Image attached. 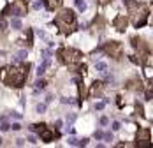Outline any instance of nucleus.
I'll return each instance as SVG.
<instances>
[{
	"label": "nucleus",
	"instance_id": "obj_1",
	"mask_svg": "<svg viewBox=\"0 0 153 148\" xmlns=\"http://www.w3.org/2000/svg\"><path fill=\"white\" fill-rule=\"evenodd\" d=\"M28 69L30 65L28 63H19V62H14L11 63L9 67H5L0 74V79H2L7 87H14V88H19L23 87L27 78H28Z\"/></svg>",
	"mask_w": 153,
	"mask_h": 148
},
{
	"label": "nucleus",
	"instance_id": "obj_2",
	"mask_svg": "<svg viewBox=\"0 0 153 148\" xmlns=\"http://www.w3.org/2000/svg\"><path fill=\"white\" fill-rule=\"evenodd\" d=\"M125 6L128 7L130 14H132V21H134V27L139 28L146 23V19L150 16V11L144 4H139L136 0H125Z\"/></svg>",
	"mask_w": 153,
	"mask_h": 148
},
{
	"label": "nucleus",
	"instance_id": "obj_3",
	"mask_svg": "<svg viewBox=\"0 0 153 148\" xmlns=\"http://www.w3.org/2000/svg\"><path fill=\"white\" fill-rule=\"evenodd\" d=\"M55 25L63 32V34H71L74 32L78 21H76V14L71 11V9H63L60 14L55 16Z\"/></svg>",
	"mask_w": 153,
	"mask_h": 148
},
{
	"label": "nucleus",
	"instance_id": "obj_4",
	"mask_svg": "<svg viewBox=\"0 0 153 148\" xmlns=\"http://www.w3.org/2000/svg\"><path fill=\"white\" fill-rule=\"evenodd\" d=\"M58 56H60L65 63H67L69 67H74L76 63H79V62H81V58H83L81 51L72 50V48H62V50L58 51Z\"/></svg>",
	"mask_w": 153,
	"mask_h": 148
},
{
	"label": "nucleus",
	"instance_id": "obj_5",
	"mask_svg": "<svg viewBox=\"0 0 153 148\" xmlns=\"http://www.w3.org/2000/svg\"><path fill=\"white\" fill-rule=\"evenodd\" d=\"M30 131H34V132H39L40 139L44 141V143H49V141H53L55 138H58V132H55V131H49V129H48V127H46L44 123H40V125H30Z\"/></svg>",
	"mask_w": 153,
	"mask_h": 148
},
{
	"label": "nucleus",
	"instance_id": "obj_6",
	"mask_svg": "<svg viewBox=\"0 0 153 148\" xmlns=\"http://www.w3.org/2000/svg\"><path fill=\"white\" fill-rule=\"evenodd\" d=\"M137 146H141V148H146V146H150L151 145V132H150V129H139V132H137Z\"/></svg>",
	"mask_w": 153,
	"mask_h": 148
},
{
	"label": "nucleus",
	"instance_id": "obj_7",
	"mask_svg": "<svg viewBox=\"0 0 153 148\" xmlns=\"http://www.w3.org/2000/svg\"><path fill=\"white\" fill-rule=\"evenodd\" d=\"M27 4H25V0H14V4L11 7H7V11H12V14H16L18 18L21 16H25L27 14Z\"/></svg>",
	"mask_w": 153,
	"mask_h": 148
},
{
	"label": "nucleus",
	"instance_id": "obj_8",
	"mask_svg": "<svg viewBox=\"0 0 153 148\" xmlns=\"http://www.w3.org/2000/svg\"><path fill=\"white\" fill-rule=\"evenodd\" d=\"M104 50H106L107 55H111L113 58H120L121 56V44H120V42H116V41L107 42V44L104 46Z\"/></svg>",
	"mask_w": 153,
	"mask_h": 148
},
{
	"label": "nucleus",
	"instance_id": "obj_9",
	"mask_svg": "<svg viewBox=\"0 0 153 148\" xmlns=\"http://www.w3.org/2000/svg\"><path fill=\"white\" fill-rule=\"evenodd\" d=\"M127 23H128V19L123 16V14H120V16H116V19L113 21V25H115V28L116 30H120V32H123L125 28H127Z\"/></svg>",
	"mask_w": 153,
	"mask_h": 148
},
{
	"label": "nucleus",
	"instance_id": "obj_10",
	"mask_svg": "<svg viewBox=\"0 0 153 148\" xmlns=\"http://www.w3.org/2000/svg\"><path fill=\"white\" fill-rule=\"evenodd\" d=\"M49 62H51V58H49V56H44V62H42L40 65L37 67V76H39V78L46 72V69H48V65H49Z\"/></svg>",
	"mask_w": 153,
	"mask_h": 148
},
{
	"label": "nucleus",
	"instance_id": "obj_11",
	"mask_svg": "<svg viewBox=\"0 0 153 148\" xmlns=\"http://www.w3.org/2000/svg\"><path fill=\"white\" fill-rule=\"evenodd\" d=\"M44 4H46V7H48L49 11H55V9H58V7H60L62 0H44Z\"/></svg>",
	"mask_w": 153,
	"mask_h": 148
},
{
	"label": "nucleus",
	"instance_id": "obj_12",
	"mask_svg": "<svg viewBox=\"0 0 153 148\" xmlns=\"http://www.w3.org/2000/svg\"><path fill=\"white\" fill-rule=\"evenodd\" d=\"M95 69H97L99 72L106 74V72H107V63H106V62H97V63H95Z\"/></svg>",
	"mask_w": 153,
	"mask_h": 148
},
{
	"label": "nucleus",
	"instance_id": "obj_13",
	"mask_svg": "<svg viewBox=\"0 0 153 148\" xmlns=\"http://www.w3.org/2000/svg\"><path fill=\"white\" fill-rule=\"evenodd\" d=\"M11 27H12V28H14V30H19V28H21V19H19V18H18V16H16V18H12V19H11Z\"/></svg>",
	"mask_w": 153,
	"mask_h": 148
},
{
	"label": "nucleus",
	"instance_id": "obj_14",
	"mask_svg": "<svg viewBox=\"0 0 153 148\" xmlns=\"http://www.w3.org/2000/svg\"><path fill=\"white\" fill-rule=\"evenodd\" d=\"M76 6H78V9L83 12V11H86V2L84 0H76Z\"/></svg>",
	"mask_w": 153,
	"mask_h": 148
},
{
	"label": "nucleus",
	"instance_id": "obj_15",
	"mask_svg": "<svg viewBox=\"0 0 153 148\" xmlns=\"http://www.w3.org/2000/svg\"><path fill=\"white\" fill-rule=\"evenodd\" d=\"M27 58V50H21L16 53V60H25Z\"/></svg>",
	"mask_w": 153,
	"mask_h": 148
},
{
	"label": "nucleus",
	"instance_id": "obj_16",
	"mask_svg": "<svg viewBox=\"0 0 153 148\" xmlns=\"http://www.w3.org/2000/svg\"><path fill=\"white\" fill-rule=\"evenodd\" d=\"M35 88H37V90L46 88V81H44V79H39V81H35Z\"/></svg>",
	"mask_w": 153,
	"mask_h": 148
},
{
	"label": "nucleus",
	"instance_id": "obj_17",
	"mask_svg": "<svg viewBox=\"0 0 153 148\" xmlns=\"http://www.w3.org/2000/svg\"><path fill=\"white\" fill-rule=\"evenodd\" d=\"M7 30V21L2 18V19H0V32H5Z\"/></svg>",
	"mask_w": 153,
	"mask_h": 148
},
{
	"label": "nucleus",
	"instance_id": "obj_18",
	"mask_svg": "<svg viewBox=\"0 0 153 148\" xmlns=\"http://www.w3.org/2000/svg\"><path fill=\"white\" fill-rule=\"evenodd\" d=\"M74 120H76V115L74 113H69L67 116H65V122H67V123H72Z\"/></svg>",
	"mask_w": 153,
	"mask_h": 148
},
{
	"label": "nucleus",
	"instance_id": "obj_19",
	"mask_svg": "<svg viewBox=\"0 0 153 148\" xmlns=\"http://www.w3.org/2000/svg\"><path fill=\"white\" fill-rule=\"evenodd\" d=\"M35 109H37V113H44L46 111V104H37Z\"/></svg>",
	"mask_w": 153,
	"mask_h": 148
},
{
	"label": "nucleus",
	"instance_id": "obj_20",
	"mask_svg": "<svg viewBox=\"0 0 153 148\" xmlns=\"http://www.w3.org/2000/svg\"><path fill=\"white\" fill-rule=\"evenodd\" d=\"M86 145H88V139L83 138V139H78V145L76 146H86Z\"/></svg>",
	"mask_w": 153,
	"mask_h": 148
},
{
	"label": "nucleus",
	"instance_id": "obj_21",
	"mask_svg": "<svg viewBox=\"0 0 153 148\" xmlns=\"http://www.w3.org/2000/svg\"><path fill=\"white\" fill-rule=\"evenodd\" d=\"M102 139H106V141H113V134L111 132H104V138Z\"/></svg>",
	"mask_w": 153,
	"mask_h": 148
},
{
	"label": "nucleus",
	"instance_id": "obj_22",
	"mask_svg": "<svg viewBox=\"0 0 153 148\" xmlns=\"http://www.w3.org/2000/svg\"><path fill=\"white\" fill-rule=\"evenodd\" d=\"M121 129V123L120 122H113V131H120Z\"/></svg>",
	"mask_w": 153,
	"mask_h": 148
},
{
	"label": "nucleus",
	"instance_id": "obj_23",
	"mask_svg": "<svg viewBox=\"0 0 153 148\" xmlns=\"http://www.w3.org/2000/svg\"><path fill=\"white\" fill-rule=\"evenodd\" d=\"M42 7V0H37V2H34V9H40Z\"/></svg>",
	"mask_w": 153,
	"mask_h": 148
},
{
	"label": "nucleus",
	"instance_id": "obj_24",
	"mask_svg": "<svg viewBox=\"0 0 153 148\" xmlns=\"http://www.w3.org/2000/svg\"><path fill=\"white\" fill-rule=\"evenodd\" d=\"M107 123H109V118L107 116H102L100 118V125H107Z\"/></svg>",
	"mask_w": 153,
	"mask_h": 148
},
{
	"label": "nucleus",
	"instance_id": "obj_25",
	"mask_svg": "<svg viewBox=\"0 0 153 148\" xmlns=\"http://www.w3.org/2000/svg\"><path fill=\"white\" fill-rule=\"evenodd\" d=\"M67 143H69V145H72V146H76V145H78V139H76V138H69V141H67Z\"/></svg>",
	"mask_w": 153,
	"mask_h": 148
},
{
	"label": "nucleus",
	"instance_id": "obj_26",
	"mask_svg": "<svg viewBox=\"0 0 153 148\" xmlns=\"http://www.w3.org/2000/svg\"><path fill=\"white\" fill-rule=\"evenodd\" d=\"M95 138H97V139H102V138H104V132H102V131H97V132H95Z\"/></svg>",
	"mask_w": 153,
	"mask_h": 148
},
{
	"label": "nucleus",
	"instance_id": "obj_27",
	"mask_svg": "<svg viewBox=\"0 0 153 148\" xmlns=\"http://www.w3.org/2000/svg\"><path fill=\"white\" fill-rule=\"evenodd\" d=\"M0 129H2V131H9L11 125H9V123H2V127H0Z\"/></svg>",
	"mask_w": 153,
	"mask_h": 148
},
{
	"label": "nucleus",
	"instance_id": "obj_28",
	"mask_svg": "<svg viewBox=\"0 0 153 148\" xmlns=\"http://www.w3.org/2000/svg\"><path fill=\"white\" fill-rule=\"evenodd\" d=\"M27 141H30V143H34V145H35V143H37V138H35V136H28V139H27Z\"/></svg>",
	"mask_w": 153,
	"mask_h": 148
},
{
	"label": "nucleus",
	"instance_id": "obj_29",
	"mask_svg": "<svg viewBox=\"0 0 153 148\" xmlns=\"http://www.w3.org/2000/svg\"><path fill=\"white\" fill-rule=\"evenodd\" d=\"M11 127H12V131H19V129H21V125H19V123H12Z\"/></svg>",
	"mask_w": 153,
	"mask_h": 148
},
{
	"label": "nucleus",
	"instance_id": "obj_30",
	"mask_svg": "<svg viewBox=\"0 0 153 148\" xmlns=\"http://www.w3.org/2000/svg\"><path fill=\"white\" fill-rule=\"evenodd\" d=\"M62 123H63L62 120H56V122H55V129H60V127H62Z\"/></svg>",
	"mask_w": 153,
	"mask_h": 148
},
{
	"label": "nucleus",
	"instance_id": "obj_31",
	"mask_svg": "<svg viewBox=\"0 0 153 148\" xmlns=\"http://www.w3.org/2000/svg\"><path fill=\"white\" fill-rule=\"evenodd\" d=\"M104 106H106V102H99L95 108H97V109H104Z\"/></svg>",
	"mask_w": 153,
	"mask_h": 148
},
{
	"label": "nucleus",
	"instance_id": "obj_32",
	"mask_svg": "<svg viewBox=\"0 0 153 148\" xmlns=\"http://www.w3.org/2000/svg\"><path fill=\"white\" fill-rule=\"evenodd\" d=\"M16 145H18V146H23V145H25V139H16Z\"/></svg>",
	"mask_w": 153,
	"mask_h": 148
},
{
	"label": "nucleus",
	"instance_id": "obj_33",
	"mask_svg": "<svg viewBox=\"0 0 153 148\" xmlns=\"http://www.w3.org/2000/svg\"><path fill=\"white\" fill-rule=\"evenodd\" d=\"M37 35H39V37H46V34L42 32V30H37Z\"/></svg>",
	"mask_w": 153,
	"mask_h": 148
},
{
	"label": "nucleus",
	"instance_id": "obj_34",
	"mask_svg": "<svg viewBox=\"0 0 153 148\" xmlns=\"http://www.w3.org/2000/svg\"><path fill=\"white\" fill-rule=\"evenodd\" d=\"M0 145H2V138H0Z\"/></svg>",
	"mask_w": 153,
	"mask_h": 148
},
{
	"label": "nucleus",
	"instance_id": "obj_35",
	"mask_svg": "<svg viewBox=\"0 0 153 148\" xmlns=\"http://www.w3.org/2000/svg\"><path fill=\"white\" fill-rule=\"evenodd\" d=\"M102 2H107V0H102Z\"/></svg>",
	"mask_w": 153,
	"mask_h": 148
}]
</instances>
